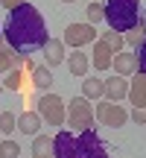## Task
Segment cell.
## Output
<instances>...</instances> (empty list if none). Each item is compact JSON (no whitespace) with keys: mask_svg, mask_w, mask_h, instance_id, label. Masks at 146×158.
<instances>
[{"mask_svg":"<svg viewBox=\"0 0 146 158\" xmlns=\"http://www.w3.org/2000/svg\"><path fill=\"white\" fill-rule=\"evenodd\" d=\"M3 38L18 56L29 59L47 44V23L41 18V12L32 3H21L18 9L9 12L3 23Z\"/></svg>","mask_w":146,"mask_h":158,"instance_id":"1","label":"cell"},{"mask_svg":"<svg viewBox=\"0 0 146 158\" xmlns=\"http://www.w3.org/2000/svg\"><path fill=\"white\" fill-rule=\"evenodd\" d=\"M102 12L114 32H129L140 27V0H105Z\"/></svg>","mask_w":146,"mask_h":158,"instance_id":"2","label":"cell"},{"mask_svg":"<svg viewBox=\"0 0 146 158\" xmlns=\"http://www.w3.org/2000/svg\"><path fill=\"white\" fill-rule=\"evenodd\" d=\"M38 114L41 120H44L47 126H64V117H67V106H64V100L59 94H41L38 100Z\"/></svg>","mask_w":146,"mask_h":158,"instance_id":"3","label":"cell"},{"mask_svg":"<svg viewBox=\"0 0 146 158\" xmlns=\"http://www.w3.org/2000/svg\"><path fill=\"white\" fill-rule=\"evenodd\" d=\"M64 123L70 126V129H91L94 126V106H91V100H85V97H73L70 106H67V117H64Z\"/></svg>","mask_w":146,"mask_h":158,"instance_id":"4","label":"cell"},{"mask_svg":"<svg viewBox=\"0 0 146 158\" xmlns=\"http://www.w3.org/2000/svg\"><path fill=\"white\" fill-rule=\"evenodd\" d=\"M79 152H82V158H108V149L105 143L99 141V135H96L94 129H85L79 132Z\"/></svg>","mask_w":146,"mask_h":158,"instance_id":"5","label":"cell"},{"mask_svg":"<svg viewBox=\"0 0 146 158\" xmlns=\"http://www.w3.org/2000/svg\"><path fill=\"white\" fill-rule=\"evenodd\" d=\"M96 117H99L102 126H111V129H117V126H123L126 120H129V111H126L120 102H99L96 106Z\"/></svg>","mask_w":146,"mask_h":158,"instance_id":"6","label":"cell"},{"mask_svg":"<svg viewBox=\"0 0 146 158\" xmlns=\"http://www.w3.org/2000/svg\"><path fill=\"white\" fill-rule=\"evenodd\" d=\"M53 158H82L76 135H70L67 129L59 132V135L53 138Z\"/></svg>","mask_w":146,"mask_h":158,"instance_id":"7","label":"cell"},{"mask_svg":"<svg viewBox=\"0 0 146 158\" xmlns=\"http://www.w3.org/2000/svg\"><path fill=\"white\" fill-rule=\"evenodd\" d=\"M94 38H96V29L91 27V23H70V27L64 29V41H62V44L85 47V44H91Z\"/></svg>","mask_w":146,"mask_h":158,"instance_id":"8","label":"cell"},{"mask_svg":"<svg viewBox=\"0 0 146 158\" xmlns=\"http://www.w3.org/2000/svg\"><path fill=\"white\" fill-rule=\"evenodd\" d=\"M111 68L117 70V76H135V73H137V56H135V53L120 50V53H114Z\"/></svg>","mask_w":146,"mask_h":158,"instance_id":"9","label":"cell"},{"mask_svg":"<svg viewBox=\"0 0 146 158\" xmlns=\"http://www.w3.org/2000/svg\"><path fill=\"white\" fill-rule=\"evenodd\" d=\"M129 102L135 108H146V76L143 73H135V79L129 82Z\"/></svg>","mask_w":146,"mask_h":158,"instance_id":"10","label":"cell"},{"mask_svg":"<svg viewBox=\"0 0 146 158\" xmlns=\"http://www.w3.org/2000/svg\"><path fill=\"white\" fill-rule=\"evenodd\" d=\"M126 94H129V79H123V76L105 79V100L108 102H120Z\"/></svg>","mask_w":146,"mask_h":158,"instance_id":"11","label":"cell"},{"mask_svg":"<svg viewBox=\"0 0 146 158\" xmlns=\"http://www.w3.org/2000/svg\"><path fill=\"white\" fill-rule=\"evenodd\" d=\"M41 53H44L47 68H56V64L64 62V44H62V41H56V38H47V44L41 47Z\"/></svg>","mask_w":146,"mask_h":158,"instance_id":"12","label":"cell"},{"mask_svg":"<svg viewBox=\"0 0 146 158\" xmlns=\"http://www.w3.org/2000/svg\"><path fill=\"white\" fill-rule=\"evenodd\" d=\"M111 62H114V50L102 38L94 41V68L96 70H108V68H111Z\"/></svg>","mask_w":146,"mask_h":158,"instance_id":"13","label":"cell"},{"mask_svg":"<svg viewBox=\"0 0 146 158\" xmlns=\"http://www.w3.org/2000/svg\"><path fill=\"white\" fill-rule=\"evenodd\" d=\"M41 114L38 111H23L21 117H18V132H23V135H38L41 129Z\"/></svg>","mask_w":146,"mask_h":158,"instance_id":"14","label":"cell"},{"mask_svg":"<svg viewBox=\"0 0 146 158\" xmlns=\"http://www.w3.org/2000/svg\"><path fill=\"white\" fill-rule=\"evenodd\" d=\"M23 62H26V59H23V56H18V53L12 50L9 44H6V47H0V73H9L12 68H23Z\"/></svg>","mask_w":146,"mask_h":158,"instance_id":"15","label":"cell"},{"mask_svg":"<svg viewBox=\"0 0 146 158\" xmlns=\"http://www.w3.org/2000/svg\"><path fill=\"white\" fill-rule=\"evenodd\" d=\"M88 64H91V56L82 53V50H73L70 59H67V70L73 76H85V73H88Z\"/></svg>","mask_w":146,"mask_h":158,"instance_id":"16","label":"cell"},{"mask_svg":"<svg viewBox=\"0 0 146 158\" xmlns=\"http://www.w3.org/2000/svg\"><path fill=\"white\" fill-rule=\"evenodd\" d=\"M29 76H32V85L38 91H50V85H53V73H50V68H47V64H35L32 70H29Z\"/></svg>","mask_w":146,"mask_h":158,"instance_id":"17","label":"cell"},{"mask_svg":"<svg viewBox=\"0 0 146 158\" xmlns=\"http://www.w3.org/2000/svg\"><path fill=\"white\" fill-rule=\"evenodd\" d=\"M82 97L85 100H99V97H105V79H96V76L85 79L82 82Z\"/></svg>","mask_w":146,"mask_h":158,"instance_id":"18","label":"cell"},{"mask_svg":"<svg viewBox=\"0 0 146 158\" xmlns=\"http://www.w3.org/2000/svg\"><path fill=\"white\" fill-rule=\"evenodd\" d=\"M32 155H35V158H53V138L35 135V141H32Z\"/></svg>","mask_w":146,"mask_h":158,"instance_id":"19","label":"cell"},{"mask_svg":"<svg viewBox=\"0 0 146 158\" xmlns=\"http://www.w3.org/2000/svg\"><path fill=\"white\" fill-rule=\"evenodd\" d=\"M3 88L21 91V88H23V70H21V68H12L9 73H6V79H3Z\"/></svg>","mask_w":146,"mask_h":158,"instance_id":"20","label":"cell"},{"mask_svg":"<svg viewBox=\"0 0 146 158\" xmlns=\"http://www.w3.org/2000/svg\"><path fill=\"white\" fill-rule=\"evenodd\" d=\"M102 41H105L108 47H111L114 53H120L126 47V41H123V32H114V29H108V32H102Z\"/></svg>","mask_w":146,"mask_h":158,"instance_id":"21","label":"cell"},{"mask_svg":"<svg viewBox=\"0 0 146 158\" xmlns=\"http://www.w3.org/2000/svg\"><path fill=\"white\" fill-rule=\"evenodd\" d=\"M15 129H18V117L12 111H0V132L3 135H12Z\"/></svg>","mask_w":146,"mask_h":158,"instance_id":"22","label":"cell"},{"mask_svg":"<svg viewBox=\"0 0 146 158\" xmlns=\"http://www.w3.org/2000/svg\"><path fill=\"white\" fill-rule=\"evenodd\" d=\"M85 18H88V23H91V27H94V23H99L102 18H105V12H102V3H96V0H94V3L85 9Z\"/></svg>","mask_w":146,"mask_h":158,"instance_id":"23","label":"cell"},{"mask_svg":"<svg viewBox=\"0 0 146 158\" xmlns=\"http://www.w3.org/2000/svg\"><path fill=\"white\" fill-rule=\"evenodd\" d=\"M0 158H21V147L15 141H0Z\"/></svg>","mask_w":146,"mask_h":158,"instance_id":"24","label":"cell"},{"mask_svg":"<svg viewBox=\"0 0 146 158\" xmlns=\"http://www.w3.org/2000/svg\"><path fill=\"white\" fill-rule=\"evenodd\" d=\"M143 38H146V35L140 32V27H135V29H129V32H123V41H126L129 47H137Z\"/></svg>","mask_w":146,"mask_h":158,"instance_id":"25","label":"cell"},{"mask_svg":"<svg viewBox=\"0 0 146 158\" xmlns=\"http://www.w3.org/2000/svg\"><path fill=\"white\" fill-rule=\"evenodd\" d=\"M135 56H137V73L146 76V38L137 44V53H135Z\"/></svg>","mask_w":146,"mask_h":158,"instance_id":"26","label":"cell"},{"mask_svg":"<svg viewBox=\"0 0 146 158\" xmlns=\"http://www.w3.org/2000/svg\"><path fill=\"white\" fill-rule=\"evenodd\" d=\"M129 117H132V120H135V123H137V126H140V123H146V108H135V111H132V114H129Z\"/></svg>","mask_w":146,"mask_h":158,"instance_id":"27","label":"cell"},{"mask_svg":"<svg viewBox=\"0 0 146 158\" xmlns=\"http://www.w3.org/2000/svg\"><path fill=\"white\" fill-rule=\"evenodd\" d=\"M21 3H26V0H0V6H3V9H18V6H21Z\"/></svg>","mask_w":146,"mask_h":158,"instance_id":"28","label":"cell"},{"mask_svg":"<svg viewBox=\"0 0 146 158\" xmlns=\"http://www.w3.org/2000/svg\"><path fill=\"white\" fill-rule=\"evenodd\" d=\"M140 32L146 35V12H143V18H140Z\"/></svg>","mask_w":146,"mask_h":158,"instance_id":"29","label":"cell"},{"mask_svg":"<svg viewBox=\"0 0 146 158\" xmlns=\"http://www.w3.org/2000/svg\"><path fill=\"white\" fill-rule=\"evenodd\" d=\"M62 3H76V0H62Z\"/></svg>","mask_w":146,"mask_h":158,"instance_id":"30","label":"cell"},{"mask_svg":"<svg viewBox=\"0 0 146 158\" xmlns=\"http://www.w3.org/2000/svg\"><path fill=\"white\" fill-rule=\"evenodd\" d=\"M0 88H3V85H0Z\"/></svg>","mask_w":146,"mask_h":158,"instance_id":"31","label":"cell"}]
</instances>
